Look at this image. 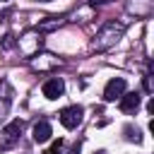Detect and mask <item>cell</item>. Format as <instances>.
<instances>
[{"label": "cell", "mask_w": 154, "mask_h": 154, "mask_svg": "<svg viewBox=\"0 0 154 154\" xmlns=\"http://www.w3.org/2000/svg\"><path fill=\"white\" fill-rule=\"evenodd\" d=\"M123 34H125V24H120V22H106L96 31V36L91 41V48L94 51H108V48H113L123 38Z\"/></svg>", "instance_id": "6da1fadb"}, {"label": "cell", "mask_w": 154, "mask_h": 154, "mask_svg": "<svg viewBox=\"0 0 154 154\" xmlns=\"http://www.w3.org/2000/svg\"><path fill=\"white\" fill-rule=\"evenodd\" d=\"M82 116H84V108L82 106H67V108H63L60 111V123L67 128V130H75L79 123H82Z\"/></svg>", "instance_id": "7a4b0ae2"}, {"label": "cell", "mask_w": 154, "mask_h": 154, "mask_svg": "<svg viewBox=\"0 0 154 154\" xmlns=\"http://www.w3.org/2000/svg\"><path fill=\"white\" fill-rule=\"evenodd\" d=\"M125 79L123 77H113V79H108V84H106V89H103V101H116V99H120L123 94H125Z\"/></svg>", "instance_id": "3957f363"}, {"label": "cell", "mask_w": 154, "mask_h": 154, "mask_svg": "<svg viewBox=\"0 0 154 154\" xmlns=\"http://www.w3.org/2000/svg\"><path fill=\"white\" fill-rule=\"evenodd\" d=\"M51 135H53V130H51V123L48 120H38L34 125V130H31V137H34L36 144H46L51 140Z\"/></svg>", "instance_id": "277c9868"}, {"label": "cell", "mask_w": 154, "mask_h": 154, "mask_svg": "<svg viewBox=\"0 0 154 154\" xmlns=\"http://www.w3.org/2000/svg\"><path fill=\"white\" fill-rule=\"evenodd\" d=\"M63 91H65V82L60 77H53L43 84V96L46 99H58V96H63Z\"/></svg>", "instance_id": "5b68a950"}, {"label": "cell", "mask_w": 154, "mask_h": 154, "mask_svg": "<svg viewBox=\"0 0 154 154\" xmlns=\"http://www.w3.org/2000/svg\"><path fill=\"white\" fill-rule=\"evenodd\" d=\"M137 108H140V94H137V91H130V94H123V96H120V111L132 113V111H137Z\"/></svg>", "instance_id": "8992f818"}, {"label": "cell", "mask_w": 154, "mask_h": 154, "mask_svg": "<svg viewBox=\"0 0 154 154\" xmlns=\"http://www.w3.org/2000/svg\"><path fill=\"white\" fill-rule=\"evenodd\" d=\"M22 128H24L22 120H12L10 125H5V130H2V135H5V144H12V142L22 135Z\"/></svg>", "instance_id": "52a82bcc"}, {"label": "cell", "mask_w": 154, "mask_h": 154, "mask_svg": "<svg viewBox=\"0 0 154 154\" xmlns=\"http://www.w3.org/2000/svg\"><path fill=\"white\" fill-rule=\"evenodd\" d=\"M125 140H130V142H142V132H140V128H132V125H125Z\"/></svg>", "instance_id": "ba28073f"}, {"label": "cell", "mask_w": 154, "mask_h": 154, "mask_svg": "<svg viewBox=\"0 0 154 154\" xmlns=\"http://www.w3.org/2000/svg\"><path fill=\"white\" fill-rule=\"evenodd\" d=\"M58 60L51 55V60H34V67H38V70H46V67H53Z\"/></svg>", "instance_id": "9c48e42d"}, {"label": "cell", "mask_w": 154, "mask_h": 154, "mask_svg": "<svg viewBox=\"0 0 154 154\" xmlns=\"http://www.w3.org/2000/svg\"><path fill=\"white\" fill-rule=\"evenodd\" d=\"M60 152H63V140H58V142H53V144H51V149H48L46 154H60Z\"/></svg>", "instance_id": "30bf717a"}, {"label": "cell", "mask_w": 154, "mask_h": 154, "mask_svg": "<svg viewBox=\"0 0 154 154\" xmlns=\"http://www.w3.org/2000/svg\"><path fill=\"white\" fill-rule=\"evenodd\" d=\"M111 0H89V5L91 7H101V5H108Z\"/></svg>", "instance_id": "8fae6325"}, {"label": "cell", "mask_w": 154, "mask_h": 154, "mask_svg": "<svg viewBox=\"0 0 154 154\" xmlns=\"http://www.w3.org/2000/svg\"><path fill=\"white\" fill-rule=\"evenodd\" d=\"M2 46H5V48H10V46H12V36H5V41H2Z\"/></svg>", "instance_id": "7c38bea8"}, {"label": "cell", "mask_w": 154, "mask_h": 154, "mask_svg": "<svg viewBox=\"0 0 154 154\" xmlns=\"http://www.w3.org/2000/svg\"><path fill=\"white\" fill-rule=\"evenodd\" d=\"M43 2H46V0H43Z\"/></svg>", "instance_id": "4fadbf2b"}]
</instances>
